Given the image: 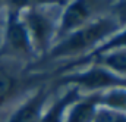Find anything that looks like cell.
<instances>
[{"label": "cell", "mask_w": 126, "mask_h": 122, "mask_svg": "<svg viewBox=\"0 0 126 122\" xmlns=\"http://www.w3.org/2000/svg\"><path fill=\"white\" fill-rule=\"evenodd\" d=\"M91 122H126V115L117 112V110L100 106L95 112L94 119Z\"/></svg>", "instance_id": "5bb4252c"}, {"label": "cell", "mask_w": 126, "mask_h": 122, "mask_svg": "<svg viewBox=\"0 0 126 122\" xmlns=\"http://www.w3.org/2000/svg\"><path fill=\"white\" fill-rule=\"evenodd\" d=\"M100 94H81L66 110L63 122H91L100 107Z\"/></svg>", "instance_id": "ba28073f"}, {"label": "cell", "mask_w": 126, "mask_h": 122, "mask_svg": "<svg viewBox=\"0 0 126 122\" xmlns=\"http://www.w3.org/2000/svg\"><path fill=\"white\" fill-rule=\"evenodd\" d=\"M100 106L126 115V87L111 88L100 94Z\"/></svg>", "instance_id": "7c38bea8"}, {"label": "cell", "mask_w": 126, "mask_h": 122, "mask_svg": "<svg viewBox=\"0 0 126 122\" xmlns=\"http://www.w3.org/2000/svg\"><path fill=\"white\" fill-rule=\"evenodd\" d=\"M4 27L0 40V56L30 62L35 58L31 41L25 24L22 21L21 12L13 9H4Z\"/></svg>", "instance_id": "277c9868"}, {"label": "cell", "mask_w": 126, "mask_h": 122, "mask_svg": "<svg viewBox=\"0 0 126 122\" xmlns=\"http://www.w3.org/2000/svg\"><path fill=\"white\" fill-rule=\"evenodd\" d=\"M47 78H50V75H22L6 65H0V107L21 94L30 84L40 85Z\"/></svg>", "instance_id": "52a82bcc"}, {"label": "cell", "mask_w": 126, "mask_h": 122, "mask_svg": "<svg viewBox=\"0 0 126 122\" xmlns=\"http://www.w3.org/2000/svg\"><path fill=\"white\" fill-rule=\"evenodd\" d=\"M81 97V93L78 91L75 87H66L64 93H62L44 112L43 119L40 122H63L64 113L67 107Z\"/></svg>", "instance_id": "30bf717a"}, {"label": "cell", "mask_w": 126, "mask_h": 122, "mask_svg": "<svg viewBox=\"0 0 126 122\" xmlns=\"http://www.w3.org/2000/svg\"><path fill=\"white\" fill-rule=\"evenodd\" d=\"M87 63H98L109 71L126 78V50H113L109 53H103L90 59Z\"/></svg>", "instance_id": "8fae6325"}, {"label": "cell", "mask_w": 126, "mask_h": 122, "mask_svg": "<svg viewBox=\"0 0 126 122\" xmlns=\"http://www.w3.org/2000/svg\"><path fill=\"white\" fill-rule=\"evenodd\" d=\"M113 50H126V25H123V27L117 31L116 34H113L109 40H106L100 47H97L93 55H90L88 58L81 59V61H75V62H67V63H64V65H63L54 75H60V74H63V72L73 71L75 68L85 65L90 59H93V58H95V56L103 55V53H109V52H113ZM54 75H53V77H54Z\"/></svg>", "instance_id": "9c48e42d"}, {"label": "cell", "mask_w": 126, "mask_h": 122, "mask_svg": "<svg viewBox=\"0 0 126 122\" xmlns=\"http://www.w3.org/2000/svg\"><path fill=\"white\" fill-rule=\"evenodd\" d=\"M106 1H109L110 4V0H70V1H66L62 13L59 16L56 41L63 38L64 35L70 34L72 31L78 30L97 19L100 16V12H103Z\"/></svg>", "instance_id": "5b68a950"}, {"label": "cell", "mask_w": 126, "mask_h": 122, "mask_svg": "<svg viewBox=\"0 0 126 122\" xmlns=\"http://www.w3.org/2000/svg\"><path fill=\"white\" fill-rule=\"evenodd\" d=\"M22 21L28 31L35 58L43 59L57 38L59 16L50 13V7L28 9L21 12Z\"/></svg>", "instance_id": "3957f363"}, {"label": "cell", "mask_w": 126, "mask_h": 122, "mask_svg": "<svg viewBox=\"0 0 126 122\" xmlns=\"http://www.w3.org/2000/svg\"><path fill=\"white\" fill-rule=\"evenodd\" d=\"M53 87H75L81 94H97L111 88L126 87V78L98 63H87L79 71H67L51 77Z\"/></svg>", "instance_id": "7a4b0ae2"}, {"label": "cell", "mask_w": 126, "mask_h": 122, "mask_svg": "<svg viewBox=\"0 0 126 122\" xmlns=\"http://www.w3.org/2000/svg\"><path fill=\"white\" fill-rule=\"evenodd\" d=\"M109 13L119 22L120 27L126 25V0H113L109 4Z\"/></svg>", "instance_id": "9a60e30c"}, {"label": "cell", "mask_w": 126, "mask_h": 122, "mask_svg": "<svg viewBox=\"0 0 126 122\" xmlns=\"http://www.w3.org/2000/svg\"><path fill=\"white\" fill-rule=\"evenodd\" d=\"M120 28L119 22L110 13H103L93 22L57 40L40 62H53L59 59L75 62L85 59Z\"/></svg>", "instance_id": "6da1fadb"}, {"label": "cell", "mask_w": 126, "mask_h": 122, "mask_svg": "<svg viewBox=\"0 0 126 122\" xmlns=\"http://www.w3.org/2000/svg\"><path fill=\"white\" fill-rule=\"evenodd\" d=\"M3 3H4V9H13L18 12H24L28 9L62 6L66 3V0H3Z\"/></svg>", "instance_id": "4fadbf2b"}, {"label": "cell", "mask_w": 126, "mask_h": 122, "mask_svg": "<svg viewBox=\"0 0 126 122\" xmlns=\"http://www.w3.org/2000/svg\"><path fill=\"white\" fill-rule=\"evenodd\" d=\"M4 9V3H3V0H0V12Z\"/></svg>", "instance_id": "2e32d148"}, {"label": "cell", "mask_w": 126, "mask_h": 122, "mask_svg": "<svg viewBox=\"0 0 126 122\" xmlns=\"http://www.w3.org/2000/svg\"><path fill=\"white\" fill-rule=\"evenodd\" d=\"M53 85L47 81L41 82L34 88V91L12 112L7 122H40L47 109V102Z\"/></svg>", "instance_id": "8992f818"}]
</instances>
